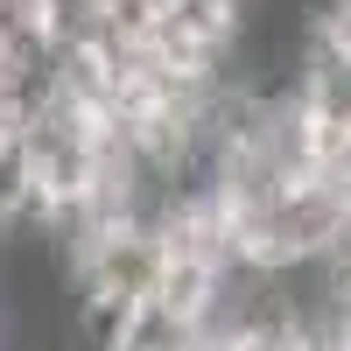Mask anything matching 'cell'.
I'll return each mask as SVG.
<instances>
[{"mask_svg": "<svg viewBox=\"0 0 351 351\" xmlns=\"http://www.w3.org/2000/svg\"><path fill=\"white\" fill-rule=\"evenodd\" d=\"M330 351H351V295L330 309Z\"/></svg>", "mask_w": 351, "mask_h": 351, "instance_id": "cell-1", "label": "cell"}]
</instances>
